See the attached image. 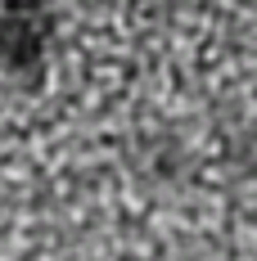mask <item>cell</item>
Here are the masks:
<instances>
[{"label": "cell", "mask_w": 257, "mask_h": 261, "mask_svg": "<svg viewBox=\"0 0 257 261\" xmlns=\"http://www.w3.org/2000/svg\"><path fill=\"white\" fill-rule=\"evenodd\" d=\"M54 32L59 18L50 0H0V72L36 90L50 68Z\"/></svg>", "instance_id": "6da1fadb"}]
</instances>
